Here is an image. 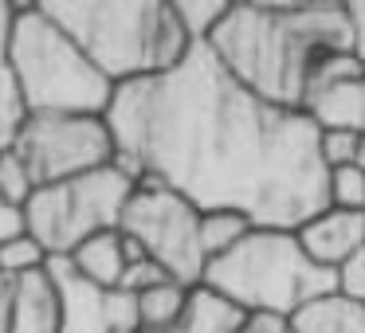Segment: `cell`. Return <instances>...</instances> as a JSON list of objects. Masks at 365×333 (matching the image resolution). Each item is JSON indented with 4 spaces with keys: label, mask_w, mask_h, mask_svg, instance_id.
Instances as JSON below:
<instances>
[{
    "label": "cell",
    "mask_w": 365,
    "mask_h": 333,
    "mask_svg": "<svg viewBox=\"0 0 365 333\" xmlns=\"http://www.w3.org/2000/svg\"><path fill=\"white\" fill-rule=\"evenodd\" d=\"M106 122L142 184H165L200 212L299 231L330 208L318 122L255 98L208 43L158 79L118 87Z\"/></svg>",
    "instance_id": "1"
},
{
    "label": "cell",
    "mask_w": 365,
    "mask_h": 333,
    "mask_svg": "<svg viewBox=\"0 0 365 333\" xmlns=\"http://www.w3.org/2000/svg\"><path fill=\"white\" fill-rule=\"evenodd\" d=\"M208 48L255 98L299 114L365 75L349 4H232Z\"/></svg>",
    "instance_id": "2"
},
{
    "label": "cell",
    "mask_w": 365,
    "mask_h": 333,
    "mask_svg": "<svg viewBox=\"0 0 365 333\" xmlns=\"http://www.w3.org/2000/svg\"><path fill=\"white\" fill-rule=\"evenodd\" d=\"M43 12L114 83H142L173 71L192 51L173 0H40Z\"/></svg>",
    "instance_id": "3"
},
{
    "label": "cell",
    "mask_w": 365,
    "mask_h": 333,
    "mask_svg": "<svg viewBox=\"0 0 365 333\" xmlns=\"http://www.w3.org/2000/svg\"><path fill=\"white\" fill-rule=\"evenodd\" d=\"M9 71L24 95L28 114H91L106 118L114 87L91 56L43 12V4H20Z\"/></svg>",
    "instance_id": "4"
},
{
    "label": "cell",
    "mask_w": 365,
    "mask_h": 333,
    "mask_svg": "<svg viewBox=\"0 0 365 333\" xmlns=\"http://www.w3.org/2000/svg\"><path fill=\"white\" fill-rule=\"evenodd\" d=\"M205 286L220 290L247 314L294 317L307 302L338 290V275L310 259L299 231L255 228L240 247L208 263Z\"/></svg>",
    "instance_id": "5"
},
{
    "label": "cell",
    "mask_w": 365,
    "mask_h": 333,
    "mask_svg": "<svg viewBox=\"0 0 365 333\" xmlns=\"http://www.w3.org/2000/svg\"><path fill=\"white\" fill-rule=\"evenodd\" d=\"M134 192L138 181L110 161L75 181L36 189V196L24 204V231L48 251V259H71L75 247L87 239L118 231Z\"/></svg>",
    "instance_id": "6"
},
{
    "label": "cell",
    "mask_w": 365,
    "mask_h": 333,
    "mask_svg": "<svg viewBox=\"0 0 365 333\" xmlns=\"http://www.w3.org/2000/svg\"><path fill=\"white\" fill-rule=\"evenodd\" d=\"M200 212L192 200H185L181 192L165 189V184H138L134 200L122 212L118 231L126 239H134L145 251V259H153L158 267H165L173 275V282L181 286H200L208 275V251L200 239Z\"/></svg>",
    "instance_id": "7"
},
{
    "label": "cell",
    "mask_w": 365,
    "mask_h": 333,
    "mask_svg": "<svg viewBox=\"0 0 365 333\" xmlns=\"http://www.w3.org/2000/svg\"><path fill=\"white\" fill-rule=\"evenodd\" d=\"M36 189L75 181L83 173L110 165L118 157V142L106 118L91 114H28L24 134L16 142Z\"/></svg>",
    "instance_id": "8"
},
{
    "label": "cell",
    "mask_w": 365,
    "mask_h": 333,
    "mask_svg": "<svg viewBox=\"0 0 365 333\" xmlns=\"http://www.w3.org/2000/svg\"><path fill=\"white\" fill-rule=\"evenodd\" d=\"M48 275L59 298V325H63V333H138L142 329L138 294L95 286L91 278H83L75 270L71 259H51Z\"/></svg>",
    "instance_id": "9"
},
{
    "label": "cell",
    "mask_w": 365,
    "mask_h": 333,
    "mask_svg": "<svg viewBox=\"0 0 365 333\" xmlns=\"http://www.w3.org/2000/svg\"><path fill=\"white\" fill-rule=\"evenodd\" d=\"M299 243L307 255L326 270H338L357 251H365V212H346V208H326L314 220L299 228Z\"/></svg>",
    "instance_id": "10"
},
{
    "label": "cell",
    "mask_w": 365,
    "mask_h": 333,
    "mask_svg": "<svg viewBox=\"0 0 365 333\" xmlns=\"http://www.w3.org/2000/svg\"><path fill=\"white\" fill-rule=\"evenodd\" d=\"M247 317H252L247 310H240L232 298L200 282L189 290V306L173 325V333H244Z\"/></svg>",
    "instance_id": "11"
},
{
    "label": "cell",
    "mask_w": 365,
    "mask_h": 333,
    "mask_svg": "<svg viewBox=\"0 0 365 333\" xmlns=\"http://www.w3.org/2000/svg\"><path fill=\"white\" fill-rule=\"evenodd\" d=\"M75 270L83 278H91L95 286H106V290H122V278L130 270V247L122 231H103V236L87 239L83 247H75L71 255Z\"/></svg>",
    "instance_id": "12"
},
{
    "label": "cell",
    "mask_w": 365,
    "mask_h": 333,
    "mask_svg": "<svg viewBox=\"0 0 365 333\" xmlns=\"http://www.w3.org/2000/svg\"><path fill=\"white\" fill-rule=\"evenodd\" d=\"M9 333H63L59 325V298L51 275L40 270L32 278H20V298H16V317Z\"/></svg>",
    "instance_id": "13"
},
{
    "label": "cell",
    "mask_w": 365,
    "mask_h": 333,
    "mask_svg": "<svg viewBox=\"0 0 365 333\" xmlns=\"http://www.w3.org/2000/svg\"><path fill=\"white\" fill-rule=\"evenodd\" d=\"M294 333H365V306L346 294H322L291 317Z\"/></svg>",
    "instance_id": "14"
},
{
    "label": "cell",
    "mask_w": 365,
    "mask_h": 333,
    "mask_svg": "<svg viewBox=\"0 0 365 333\" xmlns=\"http://www.w3.org/2000/svg\"><path fill=\"white\" fill-rule=\"evenodd\" d=\"M310 118L318 122V130H354L365 137V75L330 87L310 106Z\"/></svg>",
    "instance_id": "15"
},
{
    "label": "cell",
    "mask_w": 365,
    "mask_h": 333,
    "mask_svg": "<svg viewBox=\"0 0 365 333\" xmlns=\"http://www.w3.org/2000/svg\"><path fill=\"white\" fill-rule=\"evenodd\" d=\"M189 290H192V286L161 282V286H153V290L138 294V314H142V329L173 333V325L181 322L185 306H189Z\"/></svg>",
    "instance_id": "16"
},
{
    "label": "cell",
    "mask_w": 365,
    "mask_h": 333,
    "mask_svg": "<svg viewBox=\"0 0 365 333\" xmlns=\"http://www.w3.org/2000/svg\"><path fill=\"white\" fill-rule=\"evenodd\" d=\"M252 231H255V223L240 212H205V220H200V239H205L208 263L228 255L232 247H240Z\"/></svg>",
    "instance_id": "17"
},
{
    "label": "cell",
    "mask_w": 365,
    "mask_h": 333,
    "mask_svg": "<svg viewBox=\"0 0 365 333\" xmlns=\"http://www.w3.org/2000/svg\"><path fill=\"white\" fill-rule=\"evenodd\" d=\"M173 12H177V20H181L189 43L197 48V43L212 40V32L224 24V16L232 12V4L228 0H173Z\"/></svg>",
    "instance_id": "18"
},
{
    "label": "cell",
    "mask_w": 365,
    "mask_h": 333,
    "mask_svg": "<svg viewBox=\"0 0 365 333\" xmlns=\"http://www.w3.org/2000/svg\"><path fill=\"white\" fill-rule=\"evenodd\" d=\"M24 122H28L24 95H20L9 67H0V153L16 149L20 134H24Z\"/></svg>",
    "instance_id": "19"
},
{
    "label": "cell",
    "mask_w": 365,
    "mask_h": 333,
    "mask_svg": "<svg viewBox=\"0 0 365 333\" xmlns=\"http://www.w3.org/2000/svg\"><path fill=\"white\" fill-rule=\"evenodd\" d=\"M48 263H51L48 251H43L28 231H20V236L0 243V270L12 275V278H32V275H40V270H48Z\"/></svg>",
    "instance_id": "20"
},
{
    "label": "cell",
    "mask_w": 365,
    "mask_h": 333,
    "mask_svg": "<svg viewBox=\"0 0 365 333\" xmlns=\"http://www.w3.org/2000/svg\"><path fill=\"white\" fill-rule=\"evenodd\" d=\"M36 196V181L32 173H28L24 157H20L16 149L0 153V200L9 208H16V212H24V204Z\"/></svg>",
    "instance_id": "21"
},
{
    "label": "cell",
    "mask_w": 365,
    "mask_h": 333,
    "mask_svg": "<svg viewBox=\"0 0 365 333\" xmlns=\"http://www.w3.org/2000/svg\"><path fill=\"white\" fill-rule=\"evenodd\" d=\"M330 208L365 212V169L357 165L330 169Z\"/></svg>",
    "instance_id": "22"
},
{
    "label": "cell",
    "mask_w": 365,
    "mask_h": 333,
    "mask_svg": "<svg viewBox=\"0 0 365 333\" xmlns=\"http://www.w3.org/2000/svg\"><path fill=\"white\" fill-rule=\"evenodd\" d=\"M361 134L354 130H322V161L326 169H346V165H357L361 157Z\"/></svg>",
    "instance_id": "23"
},
{
    "label": "cell",
    "mask_w": 365,
    "mask_h": 333,
    "mask_svg": "<svg viewBox=\"0 0 365 333\" xmlns=\"http://www.w3.org/2000/svg\"><path fill=\"white\" fill-rule=\"evenodd\" d=\"M161 282H173V275H169L165 267H158L153 259H138L134 267L126 270V278H122V290L145 294V290H153V286H161Z\"/></svg>",
    "instance_id": "24"
},
{
    "label": "cell",
    "mask_w": 365,
    "mask_h": 333,
    "mask_svg": "<svg viewBox=\"0 0 365 333\" xmlns=\"http://www.w3.org/2000/svg\"><path fill=\"white\" fill-rule=\"evenodd\" d=\"M334 275H338V294H346V298L365 306V251H357L349 263H341Z\"/></svg>",
    "instance_id": "25"
},
{
    "label": "cell",
    "mask_w": 365,
    "mask_h": 333,
    "mask_svg": "<svg viewBox=\"0 0 365 333\" xmlns=\"http://www.w3.org/2000/svg\"><path fill=\"white\" fill-rule=\"evenodd\" d=\"M16 298H20V278L4 275L0 270V333L12 329V317H16Z\"/></svg>",
    "instance_id": "26"
},
{
    "label": "cell",
    "mask_w": 365,
    "mask_h": 333,
    "mask_svg": "<svg viewBox=\"0 0 365 333\" xmlns=\"http://www.w3.org/2000/svg\"><path fill=\"white\" fill-rule=\"evenodd\" d=\"M16 16H20V4H9V0H0V67H9V59H12V36H16Z\"/></svg>",
    "instance_id": "27"
},
{
    "label": "cell",
    "mask_w": 365,
    "mask_h": 333,
    "mask_svg": "<svg viewBox=\"0 0 365 333\" xmlns=\"http://www.w3.org/2000/svg\"><path fill=\"white\" fill-rule=\"evenodd\" d=\"M244 333H294L291 317H275V314H252L244 325Z\"/></svg>",
    "instance_id": "28"
},
{
    "label": "cell",
    "mask_w": 365,
    "mask_h": 333,
    "mask_svg": "<svg viewBox=\"0 0 365 333\" xmlns=\"http://www.w3.org/2000/svg\"><path fill=\"white\" fill-rule=\"evenodd\" d=\"M24 231V212H16V208H9L4 200H0V243L12 236H20Z\"/></svg>",
    "instance_id": "29"
},
{
    "label": "cell",
    "mask_w": 365,
    "mask_h": 333,
    "mask_svg": "<svg viewBox=\"0 0 365 333\" xmlns=\"http://www.w3.org/2000/svg\"><path fill=\"white\" fill-rule=\"evenodd\" d=\"M349 16H354V32H357V59L365 67V0H349Z\"/></svg>",
    "instance_id": "30"
},
{
    "label": "cell",
    "mask_w": 365,
    "mask_h": 333,
    "mask_svg": "<svg viewBox=\"0 0 365 333\" xmlns=\"http://www.w3.org/2000/svg\"><path fill=\"white\" fill-rule=\"evenodd\" d=\"M138 333H161V329H138Z\"/></svg>",
    "instance_id": "31"
}]
</instances>
